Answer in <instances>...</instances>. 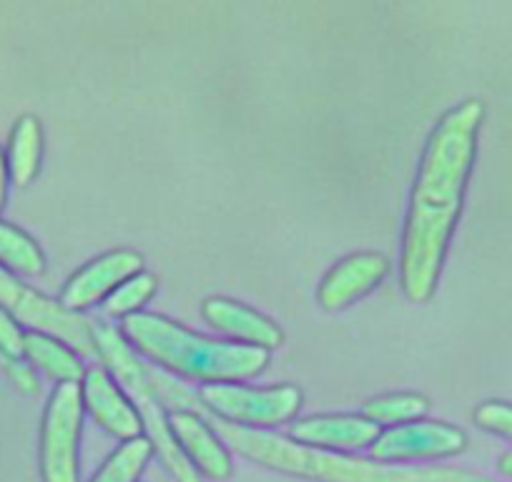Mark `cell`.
Masks as SVG:
<instances>
[{"label":"cell","mask_w":512,"mask_h":482,"mask_svg":"<svg viewBox=\"0 0 512 482\" xmlns=\"http://www.w3.org/2000/svg\"><path fill=\"white\" fill-rule=\"evenodd\" d=\"M156 292V279L151 274L139 272L136 277L126 279L123 284H118L111 294L103 302L108 317H131V314H139V309L144 307L151 299V294Z\"/></svg>","instance_id":"ac0fdd59"},{"label":"cell","mask_w":512,"mask_h":482,"mask_svg":"<svg viewBox=\"0 0 512 482\" xmlns=\"http://www.w3.org/2000/svg\"><path fill=\"white\" fill-rule=\"evenodd\" d=\"M23 357H28V362L41 367L46 375H51L61 385L63 382H81L86 377L81 359L66 344L41 332H31L23 337Z\"/></svg>","instance_id":"4fadbf2b"},{"label":"cell","mask_w":512,"mask_h":482,"mask_svg":"<svg viewBox=\"0 0 512 482\" xmlns=\"http://www.w3.org/2000/svg\"><path fill=\"white\" fill-rule=\"evenodd\" d=\"M43 154V131L38 118L23 116L16 124L8 146V174L18 186H28L38 174Z\"/></svg>","instance_id":"5bb4252c"},{"label":"cell","mask_w":512,"mask_h":482,"mask_svg":"<svg viewBox=\"0 0 512 482\" xmlns=\"http://www.w3.org/2000/svg\"><path fill=\"white\" fill-rule=\"evenodd\" d=\"M0 267L36 277L46 267V259H43V252L31 236L0 221Z\"/></svg>","instance_id":"9a60e30c"},{"label":"cell","mask_w":512,"mask_h":482,"mask_svg":"<svg viewBox=\"0 0 512 482\" xmlns=\"http://www.w3.org/2000/svg\"><path fill=\"white\" fill-rule=\"evenodd\" d=\"M204 319L231 339H241L249 347L272 349L284 342V334L269 317L259 314L256 309L244 307L241 302L224 297H211L204 302Z\"/></svg>","instance_id":"7c38bea8"},{"label":"cell","mask_w":512,"mask_h":482,"mask_svg":"<svg viewBox=\"0 0 512 482\" xmlns=\"http://www.w3.org/2000/svg\"><path fill=\"white\" fill-rule=\"evenodd\" d=\"M497 472H500L502 477H510L512 480V450L505 452V455L497 460Z\"/></svg>","instance_id":"cb8c5ba5"},{"label":"cell","mask_w":512,"mask_h":482,"mask_svg":"<svg viewBox=\"0 0 512 482\" xmlns=\"http://www.w3.org/2000/svg\"><path fill=\"white\" fill-rule=\"evenodd\" d=\"M161 460L166 462V467H169L171 475L176 477V482H201L199 475H196V467L186 460V455L179 447H166Z\"/></svg>","instance_id":"44dd1931"},{"label":"cell","mask_w":512,"mask_h":482,"mask_svg":"<svg viewBox=\"0 0 512 482\" xmlns=\"http://www.w3.org/2000/svg\"><path fill=\"white\" fill-rule=\"evenodd\" d=\"M83 407L93 415V420L103 427L106 432H111L113 437L123 442L139 440L141 432H144V420L136 412V407L121 395L116 385H113L111 377L101 370V367H93L83 377Z\"/></svg>","instance_id":"8fae6325"},{"label":"cell","mask_w":512,"mask_h":482,"mask_svg":"<svg viewBox=\"0 0 512 482\" xmlns=\"http://www.w3.org/2000/svg\"><path fill=\"white\" fill-rule=\"evenodd\" d=\"M121 334L146 357L161 362L176 375L214 382V385L251 380L269 365V349L214 342L159 314H131L123 319Z\"/></svg>","instance_id":"7a4b0ae2"},{"label":"cell","mask_w":512,"mask_h":482,"mask_svg":"<svg viewBox=\"0 0 512 482\" xmlns=\"http://www.w3.org/2000/svg\"><path fill=\"white\" fill-rule=\"evenodd\" d=\"M23 337L21 329L16 327L8 312L0 307V352L6 359H21L23 357Z\"/></svg>","instance_id":"ffe728a7"},{"label":"cell","mask_w":512,"mask_h":482,"mask_svg":"<svg viewBox=\"0 0 512 482\" xmlns=\"http://www.w3.org/2000/svg\"><path fill=\"white\" fill-rule=\"evenodd\" d=\"M0 304L11 309L21 322L41 329V332L56 334L61 342H68L83 354H96L93 342V327L78 314L68 312L61 304L51 302L43 294L33 292L26 284L16 282L6 269L0 267Z\"/></svg>","instance_id":"5b68a950"},{"label":"cell","mask_w":512,"mask_h":482,"mask_svg":"<svg viewBox=\"0 0 512 482\" xmlns=\"http://www.w3.org/2000/svg\"><path fill=\"white\" fill-rule=\"evenodd\" d=\"M6 365H8V372H11L13 382H16L23 392H28V395H31V392L38 390L36 377H33V372L23 365L21 359H6Z\"/></svg>","instance_id":"7402d4cb"},{"label":"cell","mask_w":512,"mask_h":482,"mask_svg":"<svg viewBox=\"0 0 512 482\" xmlns=\"http://www.w3.org/2000/svg\"><path fill=\"white\" fill-rule=\"evenodd\" d=\"M390 272L387 259L379 254H352V257L342 259L337 267L327 272L317 289V302L319 307L337 312V309L349 307L352 302L362 299L372 289L382 284V279Z\"/></svg>","instance_id":"ba28073f"},{"label":"cell","mask_w":512,"mask_h":482,"mask_svg":"<svg viewBox=\"0 0 512 482\" xmlns=\"http://www.w3.org/2000/svg\"><path fill=\"white\" fill-rule=\"evenodd\" d=\"M382 435L377 422L357 415H319L292 425L297 445L322 452H354L372 447Z\"/></svg>","instance_id":"9c48e42d"},{"label":"cell","mask_w":512,"mask_h":482,"mask_svg":"<svg viewBox=\"0 0 512 482\" xmlns=\"http://www.w3.org/2000/svg\"><path fill=\"white\" fill-rule=\"evenodd\" d=\"M6 181H8V164L6 159H3V154H0V209H3V204H6Z\"/></svg>","instance_id":"603a6c76"},{"label":"cell","mask_w":512,"mask_h":482,"mask_svg":"<svg viewBox=\"0 0 512 482\" xmlns=\"http://www.w3.org/2000/svg\"><path fill=\"white\" fill-rule=\"evenodd\" d=\"M141 267H144L141 254L128 252V249H116V252L103 254V257L86 264L81 272L73 274L71 282L61 292V307L73 314L88 309L91 304L106 299L118 284L136 277Z\"/></svg>","instance_id":"52a82bcc"},{"label":"cell","mask_w":512,"mask_h":482,"mask_svg":"<svg viewBox=\"0 0 512 482\" xmlns=\"http://www.w3.org/2000/svg\"><path fill=\"white\" fill-rule=\"evenodd\" d=\"M482 118L485 106L477 98H467L437 121L427 139L412 189L400 264L402 289L415 304L427 302L437 289L447 244L460 219Z\"/></svg>","instance_id":"6da1fadb"},{"label":"cell","mask_w":512,"mask_h":482,"mask_svg":"<svg viewBox=\"0 0 512 482\" xmlns=\"http://www.w3.org/2000/svg\"><path fill=\"white\" fill-rule=\"evenodd\" d=\"M427 397L417 392H390V395L374 397L364 405V417L377 425H407L417 422L427 412Z\"/></svg>","instance_id":"e0dca14e"},{"label":"cell","mask_w":512,"mask_h":482,"mask_svg":"<svg viewBox=\"0 0 512 482\" xmlns=\"http://www.w3.org/2000/svg\"><path fill=\"white\" fill-rule=\"evenodd\" d=\"M467 435L447 422H407L390 427L372 445V457L387 465L415 460H445L465 452Z\"/></svg>","instance_id":"8992f818"},{"label":"cell","mask_w":512,"mask_h":482,"mask_svg":"<svg viewBox=\"0 0 512 482\" xmlns=\"http://www.w3.org/2000/svg\"><path fill=\"white\" fill-rule=\"evenodd\" d=\"M83 392L78 382H63L51 395L43 417V482H78V437H81Z\"/></svg>","instance_id":"277c9868"},{"label":"cell","mask_w":512,"mask_h":482,"mask_svg":"<svg viewBox=\"0 0 512 482\" xmlns=\"http://www.w3.org/2000/svg\"><path fill=\"white\" fill-rule=\"evenodd\" d=\"M475 422L482 430L492 432V435H500L505 440L512 442V405L510 402L490 400L482 402L475 410Z\"/></svg>","instance_id":"d6986e66"},{"label":"cell","mask_w":512,"mask_h":482,"mask_svg":"<svg viewBox=\"0 0 512 482\" xmlns=\"http://www.w3.org/2000/svg\"><path fill=\"white\" fill-rule=\"evenodd\" d=\"M169 430L186 460L209 480H229L234 472L229 452L221 445V437L209 427V422L194 410H176L169 420Z\"/></svg>","instance_id":"30bf717a"},{"label":"cell","mask_w":512,"mask_h":482,"mask_svg":"<svg viewBox=\"0 0 512 482\" xmlns=\"http://www.w3.org/2000/svg\"><path fill=\"white\" fill-rule=\"evenodd\" d=\"M201 407H209L211 415L239 427H274L292 420L302 407V390L292 385L254 387L241 385H206L199 392Z\"/></svg>","instance_id":"3957f363"},{"label":"cell","mask_w":512,"mask_h":482,"mask_svg":"<svg viewBox=\"0 0 512 482\" xmlns=\"http://www.w3.org/2000/svg\"><path fill=\"white\" fill-rule=\"evenodd\" d=\"M154 445L146 437L123 442L111 457L101 465V470L91 477V482H139L146 462H149Z\"/></svg>","instance_id":"2e32d148"}]
</instances>
